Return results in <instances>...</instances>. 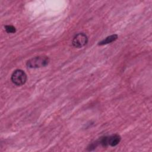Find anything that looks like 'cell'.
<instances>
[{
  "label": "cell",
  "mask_w": 152,
  "mask_h": 152,
  "mask_svg": "<svg viewBox=\"0 0 152 152\" xmlns=\"http://www.w3.org/2000/svg\"><path fill=\"white\" fill-rule=\"evenodd\" d=\"M49 62V59L46 56H37L31 58L26 62L27 67L37 68L46 66Z\"/></svg>",
  "instance_id": "1"
},
{
  "label": "cell",
  "mask_w": 152,
  "mask_h": 152,
  "mask_svg": "<svg viewBox=\"0 0 152 152\" xmlns=\"http://www.w3.org/2000/svg\"><path fill=\"white\" fill-rule=\"evenodd\" d=\"M11 80L13 84L17 86H20L26 82L27 75L23 70L16 69L12 72Z\"/></svg>",
  "instance_id": "2"
},
{
  "label": "cell",
  "mask_w": 152,
  "mask_h": 152,
  "mask_svg": "<svg viewBox=\"0 0 152 152\" xmlns=\"http://www.w3.org/2000/svg\"><path fill=\"white\" fill-rule=\"evenodd\" d=\"M87 42V36L84 33H80L75 34L72 41V45L77 48H80L84 46Z\"/></svg>",
  "instance_id": "3"
},
{
  "label": "cell",
  "mask_w": 152,
  "mask_h": 152,
  "mask_svg": "<svg viewBox=\"0 0 152 152\" xmlns=\"http://www.w3.org/2000/svg\"><path fill=\"white\" fill-rule=\"evenodd\" d=\"M121 137L118 134H113L110 136H107V143L108 145L115 147L121 141Z\"/></svg>",
  "instance_id": "4"
},
{
  "label": "cell",
  "mask_w": 152,
  "mask_h": 152,
  "mask_svg": "<svg viewBox=\"0 0 152 152\" xmlns=\"http://www.w3.org/2000/svg\"><path fill=\"white\" fill-rule=\"evenodd\" d=\"M118 39V35L117 34H112L110 35L107 37H106L104 39L102 40V41L99 42L98 45H106L110 43H112L114 41H115Z\"/></svg>",
  "instance_id": "5"
},
{
  "label": "cell",
  "mask_w": 152,
  "mask_h": 152,
  "mask_svg": "<svg viewBox=\"0 0 152 152\" xmlns=\"http://www.w3.org/2000/svg\"><path fill=\"white\" fill-rule=\"evenodd\" d=\"M5 30L8 33H14L16 31V28L12 25H6Z\"/></svg>",
  "instance_id": "6"
}]
</instances>
